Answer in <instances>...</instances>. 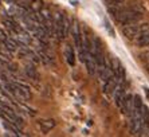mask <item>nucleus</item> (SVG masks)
Here are the masks:
<instances>
[{
	"label": "nucleus",
	"instance_id": "nucleus-1",
	"mask_svg": "<svg viewBox=\"0 0 149 137\" xmlns=\"http://www.w3.org/2000/svg\"><path fill=\"white\" fill-rule=\"evenodd\" d=\"M109 11L116 20L124 26L137 23L142 17L141 11H136L133 8H121L118 4H111V7H109Z\"/></svg>",
	"mask_w": 149,
	"mask_h": 137
},
{
	"label": "nucleus",
	"instance_id": "nucleus-2",
	"mask_svg": "<svg viewBox=\"0 0 149 137\" xmlns=\"http://www.w3.org/2000/svg\"><path fill=\"white\" fill-rule=\"evenodd\" d=\"M149 31V24H137V23H132V24H126L122 28V32L128 39H137L141 34Z\"/></svg>",
	"mask_w": 149,
	"mask_h": 137
},
{
	"label": "nucleus",
	"instance_id": "nucleus-3",
	"mask_svg": "<svg viewBox=\"0 0 149 137\" xmlns=\"http://www.w3.org/2000/svg\"><path fill=\"white\" fill-rule=\"evenodd\" d=\"M63 19H65V15L62 12H55L54 16H52V27H54V35L59 41L65 39V35H63Z\"/></svg>",
	"mask_w": 149,
	"mask_h": 137
},
{
	"label": "nucleus",
	"instance_id": "nucleus-4",
	"mask_svg": "<svg viewBox=\"0 0 149 137\" xmlns=\"http://www.w3.org/2000/svg\"><path fill=\"white\" fill-rule=\"evenodd\" d=\"M110 67H111V71H113L116 78H118V81H120V79L122 81V78H124V70H122L121 62L118 61L116 57H113V58L110 59Z\"/></svg>",
	"mask_w": 149,
	"mask_h": 137
},
{
	"label": "nucleus",
	"instance_id": "nucleus-5",
	"mask_svg": "<svg viewBox=\"0 0 149 137\" xmlns=\"http://www.w3.org/2000/svg\"><path fill=\"white\" fill-rule=\"evenodd\" d=\"M104 83H105L104 85L105 93H106V94H113L116 87H117V85H118V78H116L114 75H111L110 78H108Z\"/></svg>",
	"mask_w": 149,
	"mask_h": 137
},
{
	"label": "nucleus",
	"instance_id": "nucleus-6",
	"mask_svg": "<svg viewBox=\"0 0 149 137\" xmlns=\"http://www.w3.org/2000/svg\"><path fill=\"white\" fill-rule=\"evenodd\" d=\"M55 125H56V122L54 120H40L38 122V127H39V129H40V132L45 134L49 133L51 129H54Z\"/></svg>",
	"mask_w": 149,
	"mask_h": 137
},
{
	"label": "nucleus",
	"instance_id": "nucleus-7",
	"mask_svg": "<svg viewBox=\"0 0 149 137\" xmlns=\"http://www.w3.org/2000/svg\"><path fill=\"white\" fill-rule=\"evenodd\" d=\"M121 110L125 114H132V112H133V97L132 96H125Z\"/></svg>",
	"mask_w": 149,
	"mask_h": 137
},
{
	"label": "nucleus",
	"instance_id": "nucleus-8",
	"mask_svg": "<svg viewBox=\"0 0 149 137\" xmlns=\"http://www.w3.org/2000/svg\"><path fill=\"white\" fill-rule=\"evenodd\" d=\"M24 71H26V74H27L28 78L32 79V81H38V79H39V74H38V71H36L35 66H34V65H31V63L26 65Z\"/></svg>",
	"mask_w": 149,
	"mask_h": 137
},
{
	"label": "nucleus",
	"instance_id": "nucleus-9",
	"mask_svg": "<svg viewBox=\"0 0 149 137\" xmlns=\"http://www.w3.org/2000/svg\"><path fill=\"white\" fill-rule=\"evenodd\" d=\"M65 57H66V61L70 66L75 65V54H74V50L71 46L67 45L66 48H65Z\"/></svg>",
	"mask_w": 149,
	"mask_h": 137
},
{
	"label": "nucleus",
	"instance_id": "nucleus-10",
	"mask_svg": "<svg viewBox=\"0 0 149 137\" xmlns=\"http://www.w3.org/2000/svg\"><path fill=\"white\" fill-rule=\"evenodd\" d=\"M136 45L139 46V47H146V46H149V31L141 34L139 38L136 39Z\"/></svg>",
	"mask_w": 149,
	"mask_h": 137
},
{
	"label": "nucleus",
	"instance_id": "nucleus-11",
	"mask_svg": "<svg viewBox=\"0 0 149 137\" xmlns=\"http://www.w3.org/2000/svg\"><path fill=\"white\" fill-rule=\"evenodd\" d=\"M70 27H71V23H70L69 17L65 16V19H63V35H65V38H66L67 34L70 32Z\"/></svg>",
	"mask_w": 149,
	"mask_h": 137
},
{
	"label": "nucleus",
	"instance_id": "nucleus-12",
	"mask_svg": "<svg viewBox=\"0 0 149 137\" xmlns=\"http://www.w3.org/2000/svg\"><path fill=\"white\" fill-rule=\"evenodd\" d=\"M140 58H141L142 61H145V62H149V51H145V52H142V54L140 55Z\"/></svg>",
	"mask_w": 149,
	"mask_h": 137
},
{
	"label": "nucleus",
	"instance_id": "nucleus-13",
	"mask_svg": "<svg viewBox=\"0 0 149 137\" xmlns=\"http://www.w3.org/2000/svg\"><path fill=\"white\" fill-rule=\"evenodd\" d=\"M108 1L111 4H120V3H122L124 0H108Z\"/></svg>",
	"mask_w": 149,
	"mask_h": 137
},
{
	"label": "nucleus",
	"instance_id": "nucleus-14",
	"mask_svg": "<svg viewBox=\"0 0 149 137\" xmlns=\"http://www.w3.org/2000/svg\"><path fill=\"white\" fill-rule=\"evenodd\" d=\"M144 90H145V94H146V98L149 99V89L148 87H144Z\"/></svg>",
	"mask_w": 149,
	"mask_h": 137
},
{
	"label": "nucleus",
	"instance_id": "nucleus-15",
	"mask_svg": "<svg viewBox=\"0 0 149 137\" xmlns=\"http://www.w3.org/2000/svg\"><path fill=\"white\" fill-rule=\"evenodd\" d=\"M148 70H149V62H148Z\"/></svg>",
	"mask_w": 149,
	"mask_h": 137
}]
</instances>
